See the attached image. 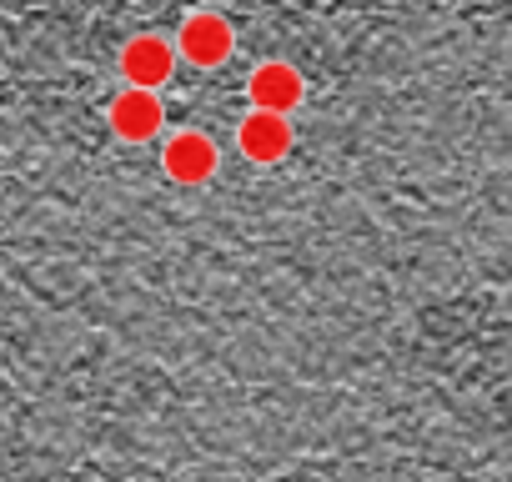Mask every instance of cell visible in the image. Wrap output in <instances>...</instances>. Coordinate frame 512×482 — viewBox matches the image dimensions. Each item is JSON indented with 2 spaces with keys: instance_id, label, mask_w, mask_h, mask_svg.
Wrapping results in <instances>:
<instances>
[{
  "instance_id": "cell-6",
  "label": "cell",
  "mask_w": 512,
  "mask_h": 482,
  "mask_svg": "<svg viewBox=\"0 0 512 482\" xmlns=\"http://www.w3.org/2000/svg\"><path fill=\"white\" fill-rule=\"evenodd\" d=\"M236 151H241L246 161H256V166L282 161V156L292 151V121H287V116H267V111L241 116V126H236Z\"/></svg>"
},
{
  "instance_id": "cell-3",
  "label": "cell",
  "mask_w": 512,
  "mask_h": 482,
  "mask_svg": "<svg viewBox=\"0 0 512 482\" xmlns=\"http://www.w3.org/2000/svg\"><path fill=\"white\" fill-rule=\"evenodd\" d=\"M246 96H251V111H267V116H287L307 101V76L292 66V61H262L246 81Z\"/></svg>"
},
{
  "instance_id": "cell-2",
  "label": "cell",
  "mask_w": 512,
  "mask_h": 482,
  "mask_svg": "<svg viewBox=\"0 0 512 482\" xmlns=\"http://www.w3.org/2000/svg\"><path fill=\"white\" fill-rule=\"evenodd\" d=\"M176 61H181V51H176V41H166V36H131L126 46H121V76H126V86H136V91H156L161 96V86L176 76Z\"/></svg>"
},
{
  "instance_id": "cell-1",
  "label": "cell",
  "mask_w": 512,
  "mask_h": 482,
  "mask_svg": "<svg viewBox=\"0 0 512 482\" xmlns=\"http://www.w3.org/2000/svg\"><path fill=\"white\" fill-rule=\"evenodd\" d=\"M171 41H176L181 61L196 66V71H216V66H226L231 51H236V31H231V21L216 16V11H191Z\"/></svg>"
},
{
  "instance_id": "cell-5",
  "label": "cell",
  "mask_w": 512,
  "mask_h": 482,
  "mask_svg": "<svg viewBox=\"0 0 512 482\" xmlns=\"http://www.w3.org/2000/svg\"><path fill=\"white\" fill-rule=\"evenodd\" d=\"M161 166L176 186H201L221 171V151L206 131H176L166 146H161Z\"/></svg>"
},
{
  "instance_id": "cell-4",
  "label": "cell",
  "mask_w": 512,
  "mask_h": 482,
  "mask_svg": "<svg viewBox=\"0 0 512 482\" xmlns=\"http://www.w3.org/2000/svg\"><path fill=\"white\" fill-rule=\"evenodd\" d=\"M106 121L111 131L126 141V146H146L161 136V121H166V106L156 91H136V86H121L106 106Z\"/></svg>"
}]
</instances>
